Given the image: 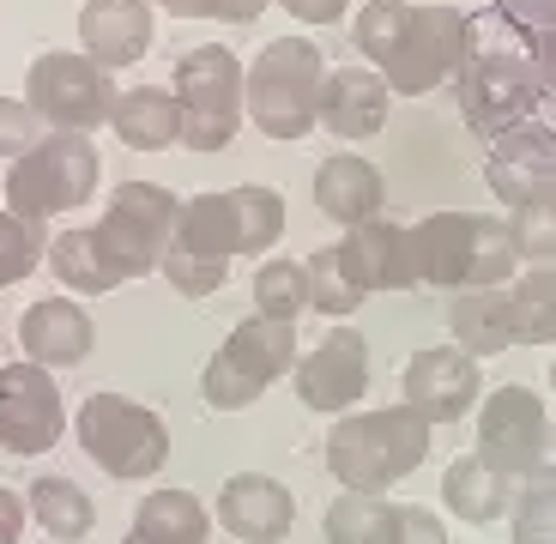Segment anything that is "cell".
<instances>
[{"instance_id":"obj_31","label":"cell","mask_w":556,"mask_h":544,"mask_svg":"<svg viewBox=\"0 0 556 544\" xmlns=\"http://www.w3.org/2000/svg\"><path fill=\"white\" fill-rule=\"evenodd\" d=\"M393 520H400V503L369 496V490H345V496H333L320 527H327V544H388Z\"/></svg>"},{"instance_id":"obj_27","label":"cell","mask_w":556,"mask_h":544,"mask_svg":"<svg viewBox=\"0 0 556 544\" xmlns=\"http://www.w3.org/2000/svg\"><path fill=\"white\" fill-rule=\"evenodd\" d=\"M447 327L454 345L472 357H496L515 345V315H508V291H454L447 303Z\"/></svg>"},{"instance_id":"obj_13","label":"cell","mask_w":556,"mask_h":544,"mask_svg":"<svg viewBox=\"0 0 556 544\" xmlns=\"http://www.w3.org/2000/svg\"><path fill=\"white\" fill-rule=\"evenodd\" d=\"M400 388H405V405H412L430 430L435 423H459L466 412H478V400H484L478 357L472 351H459V345L417 351V357L400 369Z\"/></svg>"},{"instance_id":"obj_30","label":"cell","mask_w":556,"mask_h":544,"mask_svg":"<svg viewBox=\"0 0 556 544\" xmlns=\"http://www.w3.org/2000/svg\"><path fill=\"white\" fill-rule=\"evenodd\" d=\"M515 345H556V266H527L508 284Z\"/></svg>"},{"instance_id":"obj_44","label":"cell","mask_w":556,"mask_h":544,"mask_svg":"<svg viewBox=\"0 0 556 544\" xmlns=\"http://www.w3.org/2000/svg\"><path fill=\"white\" fill-rule=\"evenodd\" d=\"M25 515H30V503L18 496V490L0 484V544H18V539H25Z\"/></svg>"},{"instance_id":"obj_32","label":"cell","mask_w":556,"mask_h":544,"mask_svg":"<svg viewBox=\"0 0 556 544\" xmlns=\"http://www.w3.org/2000/svg\"><path fill=\"white\" fill-rule=\"evenodd\" d=\"M508 237H515L520 266H556V181L508 212Z\"/></svg>"},{"instance_id":"obj_43","label":"cell","mask_w":556,"mask_h":544,"mask_svg":"<svg viewBox=\"0 0 556 544\" xmlns=\"http://www.w3.org/2000/svg\"><path fill=\"white\" fill-rule=\"evenodd\" d=\"M496 13L527 25V30H544V25H556V0H502Z\"/></svg>"},{"instance_id":"obj_4","label":"cell","mask_w":556,"mask_h":544,"mask_svg":"<svg viewBox=\"0 0 556 544\" xmlns=\"http://www.w3.org/2000/svg\"><path fill=\"white\" fill-rule=\"evenodd\" d=\"M296 327L273 321V315H249L224 333V345L212 351V363L200 369V393L212 412H249L278 376L296 369Z\"/></svg>"},{"instance_id":"obj_1","label":"cell","mask_w":556,"mask_h":544,"mask_svg":"<svg viewBox=\"0 0 556 544\" xmlns=\"http://www.w3.org/2000/svg\"><path fill=\"white\" fill-rule=\"evenodd\" d=\"M430 460V423L412 405H376V412H345L327 430V472L345 490H393L400 478H412Z\"/></svg>"},{"instance_id":"obj_14","label":"cell","mask_w":556,"mask_h":544,"mask_svg":"<svg viewBox=\"0 0 556 544\" xmlns=\"http://www.w3.org/2000/svg\"><path fill=\"white\" fill-rule=\"evenodd\" d=\"M291 376H296V400H303L308 412H333V418H345L351 405L369 393V345H363L357 327H333L315 351L296 357Z\"/></svg>"},{"instance_id":"obj_7","label":"cell","mask_w":556,"mask_h":544,"mask_svg":"<svg viewBox=\"0 0 556 544\" xmlns=\"http://www.w3.org/2000/svg\"><path fill=\"white\" fill-rule=\"evenodd\" d=\"M73 430H79V447L110 478H157L169 460V423L152 405L122 400V393H91Z\"/></svg>"},{"instance_id":"obj_37","label":"cell","mask_w":556,"mask_h":544,"mask_svg":"<svg viewBox=\"0 0 556 544\" xmlns=\"http://www.w3.org/2000/svg\"><path fill=\"white\" fill-rule=\"evenodd\" d=\"M405 18H412V7L405 0H363V13L351 18V42H357V55L369 61V67H388L393 42H400Z\"/></svg>"},{"instance_id":"obj_38","label":"cell","mask_w":556,"mask_h":544,"mask_svg":"<svg viewBox=\"0 0 556 544\" xmlns=\"http://www.w3.org/2000/svg\"><path fill=\"white\" fill-rule=\"evenodd\" d=\"M303 266H308V308H320V315L345 321L351 308L363 303V291L345 279V266H339V242H333V249H315Z\"/></svg>"},{"instance_id":"obj_41","label":"cell","mask_w":556,"mask_h":544,"mask_svg":"<svg viewBox=\"0 0 556 544\" xmlns=\"http://www.w3.org/2000/svg\"><path fill=\"white\" fill-rule=\"evenodd\" d=\"M388 544H447V527H442V515H435V508H400Z\"/></svg>"},{"instance_id":"obj_22","label":"cell","mask_w":556,"mask_h":544,"mask_svg":"<svg viewBox=\"0 0 556 544\" xmlns=\"http://www.w3.org/2000/svg\"><path fill=\"white\" fill-rule=\"evenodd\" d=\"M417 266L424 284L435 291H466L472 284V242H478V212H430L412 224Z\"/></svg>"},{"instance_id":"obj_5","label":"cell","mask_w":556,"mask_h":544,"mask_svg":"<svg viewBox=\"0 0 556 544\" xmlns=\"http://www.w3.org/2000/svg\"><path fill=\"white\" fill-rule=\"evenodd\" d=\"M242 61L224 49V42H200L176 61V91L181 103V146L188 152H224L237 140V127L249 122V103H242Z\"/></svg>"},{"instance_id":"obj_6","label":"cell","mask_w":556,"mask_h":544,"mask_svg":"<svg viewBox=\"0 0 556 544\" xmlns=\"http://www.w3.org/2000/svg\"><path fill=\"white\" fill-rule=\"evenodd\" d=\"M98 194V146L91 134H42L25 157L7 169V212L18 218H61Z\"/></svg>"},{"instance_id":"obj_12","label":"cell","mask_w":556,"mask_h":544,"mask_svg":"<svg viewBox=\"0 0 556 544\" xmlns=\"http://www.w3.org/2000/svg\"><path fill=\"white\" fill-rule=\"evenodd\" d=\"M67 435V405L42 363H7L0 369V447L7 454H49Z\"/></svg>"},{"instance_id":"obj_16","label":"cell","mask_w":556,"mask_h":544,"mask_svg":"<svg viewBox=\"0 0 556 544\" xmlns=\"http://www.w3.org/2000/svg\"><path fill=\"white\" fill-rule=\"evenodd\" d=\"M388 110H393V85L381 79L369 61H351V67H333L327 73V91H320V127L333 140L357 146V140H376L388 127Z\"/></svg>"},{"instance_id":"obj_36","label":"cell","mask_w":556,"mask_h":544,"mask_svg":"<svg viewBox=\"0 0 556 544\" xmlns=\"http://www.w3.org/2000/svg\"><path fill=\"white\" fill-rule=\"evenodd\" d=\"M37 266H49V237H42V224L0 206V291L18 284V279H30Z\"/></svg>"},{"instance_id":"obj_11","label":"cell","mask_w":556,"mask_h":544,"mask_svg":"<svg viewBox=\"0 0 556 544\" xmlns=\"http://www.w3.org/2000/svg\"><path fill=\"white\" fill-rule=\"evenodd\" d=\"M478 454L496 472L527 478L551 460V412L532 388H496L478 400Z\"/></svg>"},{"instance_id":"obj_42","label":"cell","mask_w":556,"mask_h":544,"mask_svg":"<svg viewBox=\"0 0 556 544\" xmlns=\"http://www.w3.org/2000/svg\"><path fill=\"white\" fill-rule=\"evenodd\" d=\"M278 7H285V13L291 18H303V25H339V18L351 13V0H278Z\"/></svg>"},{"instance_id":"obj_15","label":"cell","mask_w":556,"mask_h":544,"mask_svg":"<svg viewBox=\"0 0 556 544\" xmlns=\"http://www.w3.org/2000/svg\"><path fill=\"white\" fill-rule=\"evenodd\" d=\"M339 266H345V279L357 284L363 296H369V291H412V284H424L412 230L393 224V218H369V224H357V230H345V237H339Z\"/></svg>"},{"instance_id":"obj_17","label":"cell","mask_w":556,"mask_h":544,"mask_svg":"<svg viewBox=\"0 0 556 544\" xmlns=\"http://www.w3.org/2000/svg\"><path fill=\"white\" fill-rule=\"evenodd\" d=\"M218 527L242 544H278L296 527V496L266 472H237L218 490Z\"/></svg>"},{"instance_id":"obj_33","label":"cell","mask_w":556,"mask_h":544,"mask_svg":"<svg viewBox=\"0 0 556 544\" xmlns=\"http://www.w3.org/2000/svg\"><path fill=\"white\" fill-rule=\"evenodd\" d=\"M237 200V230H242V254H273L278 237H285V194L278 188H261V181H242L230 188Z\"/></svg>"},{"instance_id":"obj_48","label":"cell","mask_w":556,"mask_h":544,"mask_svg":"<svg viewBox=\"0 0 556 544\" xmlns=\"http://www.w3.org/2000/svg\"><path fill=\"white\" fill-rule=\"evenodd\" d=\"M122 544H152V539H139V532H127V539Z\"/></svg>"},{"instance_id":"obj_3","label":"cell","mask_w":556,"mask_h":544,"mask_svg":"<svg viewBox=\"0 0 556 544\" xmlns=\"http://www.w3.org/2000/svg\"><path fill=\"white\" fill-rule=\"evenodd\" d=\"M454 85H459L466 127H472L478 140H502V134L527 127V110L539 103V91H544L532 49L490 42L478 25H472V42H466V61H459Z\"/></svg>"},{"instance_id":"obj_47","label":"cell","mask_w":556,"mask_h":544,"mask_svg":"<svg viewBox=\"0 0 556 544\" xmlns=\"http://www.w3.org/2000/svg\"><path fill=\"white\" fill-rule=\"evenodd\" d=\"M266 7H273V0H224V13H218V18H230V25H254Z\"/></svg>"},{"instance_id":"obj_19","label":"cell","mask_w":556,"mask_h":544,"mask_svg":"<svg viewBox=\"0 0 556 544\" xmlns=\"http://www.w3.org/2000/svg\"><path fill=\"white\" fill-rule=\"evenodd\" d=\"M556 181V134L539 122L515 127V134H502L496 146H490L484 157V188L502 200V206L515 212L527 194H539V188H551Z\"/></svg>"},{"instance_id":"obj_24","label":"cell","mask_w":556,"mask_h":544,"mask_svg":"<svg viewBox=\"0 0 556 544\" xmlns=\"http://www.w3.org/2000/svg\"><path fill=\"white\" fill-rule=\"evenodd\" d=\"M169 249L194 254V261H212V266L237 261V254H242V230H237V200H230V188H224V194L181 200V218H176Z\"/></svg>"},{"instance_id":"obj_10","label":"cell","mask_w":556,"mask_h":544,"mask_svg":"<svg viewBox=\"0 0 556 544\" xmlns=\"http://www.w3.org/2000/svg\"><path fill=\"white\" fill-rule=\"evenodd\" d=\"M466 42H472V18L447 13V7H412L400 42H393L381 79L393 85V98H430L435 85H447L466 61Z\"/></svg>"},{"instance_id":"obj_35","label":"cell","mask_w":556,"mask_h":544,"mask_svg":"<svg viewBox=\"0 0 556 544\" xmlns=\"http://www.w3.org/2000/svg\"><path fill=\"white\" fill-rule=\"evenodd\" d=\"M254 315H273V321L296 327V315H308V266L261 261V273H254Z\"/></svg>"},{"instance_id":"obj_46","label":"cell","mask_w":556,"mask_h":544,"mask_svg":"<svg viewBox=\"0 0 556 544\" xmlns=\"http://www.w3.org/2000/svg\"><path fill=\"white\" fill-rule=\"evenodd\" d=\"M169 18H218L224 13V0H157Z\"/></svg>"},{"instance_id":"obj_2","label":"cell","mask_w":556,"mask_h":544,"mask_svg":"<svg viewBox=\"0 0 556 544\" xmlns=\"http://www.w3.org/2000/svg\"><path fill=\"white\" fill-rule=\"evenodd\" d=\"M327 55L308 37H273L242 73V103L249 122L266 140H308L320 122V91H327Z\"/></svg>"},{"instance_id":"obj_21","label":"cell","mask_w":556,"mask_h":544,"mask_svg":"<svg viewBox=\"0 0 556 544\" xmlns=\"http://www.w3.org/2000/svg\"><path fill=\"white\" fill-rule=\"evenodd\" d=\"M381 206H388V181H381V169L369 164V157L339 152L315 169V212L320 218L357 230V224L381 218Z\"/></svg>"},{"instance_id":"obj_26","label":"cell","mask_w":556,"mask_h":544,"mask_svg":"<svg viewBox=\"0 0 556 544\" xmlns=\"http://www.w3.org/2000/svg\"><path fill=\"white\" fill-rule=\"evenodd\" d=\"M49 273L61 279V291L67 296H103L122 284V273H115L110 249H103L98 224H73V230H61L55 242H49Z\"/></svg>"},{"instance_id":"obj_45","label":"cell","mask_w":556,"mask_h":544,"mask_svg":"<svg viewBox=\"0 0 556 544\" xmlns=\"http://www.w3.org/2000/svg\"><path fill=\"white\" fill-rule=\"evenodd\" d=\"M532 61H539V79L556 91V25L539 30V42H532Z\"/></svg>"},{"instance_id":"obj_9","label":"cell","mask_w":556,"mask_h":544,"mask_svg":"<svg viewBox=\"0 0 556 544\" xmlns=\"http://www.w3.org/2000/svg\"><path fill=\"white\" fill-rule=\"evenodd\" d=\"M176 218H181V200L169 194L164 181H122L110 194V206H103V218H98V237H103V249H110L122 284L146 279V273L164 266Z\"/></svg>"},{"instance_id":"obj_20","label":"cell","mask_w":556,"mask_h":544,"mask_svg":"<svg viewBox=\"0 0 556 544\" xmlns=\"http://www.w3.org/2000/svg\"><path fill=\"white\" fill-rule=\"evenodd\" d=\"M79 49L110 73L146 61V49H152V0H85Z\"/></svg>"},{"instance_id":"obj_39","label":"cell","mask_w":556,"mask_h":544,"mask_svg":"<svg viewBox=\"0 0 556 544\" xmlns=\"http://www.w3.org/2000/svg\"><path fill=\"white\" fill-rule=\"evenodd\" d=\"M169 279V291L181 296H212L224 291V279H230V266H212V261H194V254H181V249H164V266H157Z\"/></svg>"},{"instance_id":"obj_8","label":"cell","mask_w":556,"mask_h":544,"mask_svg":"<svg viewBox=\"0 0 556 544\" xmlns=\"http://www.w3.org/2000/svg\"><path fill=\"white\" fill-rule=\"evenodd\" d=\"M115 98L122 91H115L110 67H98L85 49L79 55L73 49H49L25 73V103L42 115L49 134H98V127H110Z\"/></svg>"},{"instance_id":"obj_28","label":"cell","mask_w":556,"mask_h":544,"mask_svg":"<svg viewBox=\"0 0 556 544\" xmlns=\"http://www.w3.org/2000/svg\"><path fill=\"white\" fill-rule=\"evenodd\" d=\"M134 532L152 544H206L212 539V508L194 490H152L134 515Z\"/></svg>"},{"instance_id":"obj_40","label":"cell","mask_w":556,"mask_h":544,"mask_svg":"<svg viewBox=\"0 0 556 544\" xmlns=\"http://www.w3.org/2000/svg\"><path fill=\"white\" fill-rule=\"evenodd\" d=\"M42 134L49 127H42V115L25 98H0V157H25Z\"/></svg>"},{"instance_id":"obj_23","label":"cell","mask_w":556,"mask_h":544,"mask_svg":"<svg viewBox=\"0 0 556 544\" xmlns=\"http://www.w3.org/2000/svg\"><path fill=\"white\" fill-rule=\"evenodd\" d=\"M442 503H447V515H459L466 527H496V520L515 508V478L496 472V466L472 447V454H459L442 472Z\"/></svg>"},{"instance_id":"obj_25","label":"cell","mask_w":556,"mask_h":544,"mask_svg":"<svg viewBox=\"0 0 556 544\" xmlns=\"http://www.w3.org/2000/svg\"><path fill=\"white\" fill-rule=\"evenodd\" d=\"M110 127L134 152H169V146H181V103L169 85H134V91L115 98Z\"/></svg>"},{"instance_id":"obj_34","label":"cell","mask_w":556,"mask_h":544,"mask_svg":"<svg viewBox=\"0 0 556 544\" xmlns=\"http://www.w3.org/2000/svg\"><path fill=\"white\" fill-rule=\"evenodd\" d=\"M515 544H556V460L520 478L515 490Z\"/></svg>"},{"instance_id":"obj_29","label":"cell","mask_w":556,"mask_h":544,"mask_svg":"<svg viewBox=\"0 0 556 544\" xmlns=\"http://www.w3.org/2000/svg\"><path fill=\"white\" fill-rule=\"evenodd\" d=\"M25 503H30V520L61 544H79L85 532L98 527V503H91L85 484H73V478H55V472L37 478V484L25 490Z\"/></svg>"},{"instance_id":"obj_18","label":"cell","mask_w":556,"mask_h":544,"mask_svg":"<svg viewBox=\"0 0 556 544\" xmlns=\"http://www.w3.org/2000/svg\"><path fill=\"white\" fill-rule=\"evenodd\" d=\"M91 339H98V327H91L85 303H73L67 291L42 296L18 315V351H25V363H42V369H79L91 357Z\"/></svg>"},{"instance_id":"obj_50","label":"cell","mask_w":556,"mask_h":544,"mask_svg":"<svg viewBox=\"0 0 556 544\" xmlns=\"http://www.w3.org/2000/svg\"><path fill=\"white\" fill-rule=\"evenodd\" d=\"M551 454H556V423H551Z\"/></svg>"},{"instance_id":"obj_49","label":"cell","mask_w":556,"mask_h":544,"mask_svg":"<svg viewBox=\"0 0 556 544\" xmlns=\"http://www.w3.org/2000/svg\"><path fill=\"white\" fill-rule=\"evenodd\" d=\"M551 393H556V357H551Z\"/></svg>"}]
</instances>
